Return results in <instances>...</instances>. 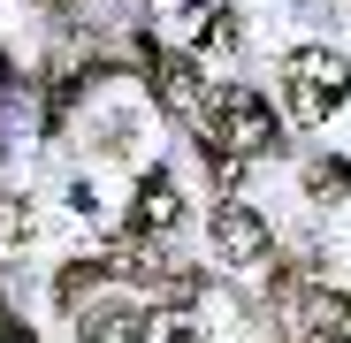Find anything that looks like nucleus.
Segmentation results:
<instances>
[{
	"label": "nucleus",
	"instance_id": "nucleus-1",
	"mask_svg": "<svg viewBox=\"0 0 351 343\" xmlns=\"http://www.w3.org/2000/svg\"><path fill=\"white\" fill-rule=\"evenodd\" d=\"M199 138L229 145L237 160H260V153H275V145H282V123L267 114V99H260V92L221 84V92H206V107H199Z\"/></svg>",
	"mask_w": 351,
	"mask_h": 343
},
{
	"label": "nucleus",
	"instance_id": "nucleus-2",
	"mask_svg": "<svg viewBox=\"0 0 351 343\" xmlns=\"http://www.w3.org/2000/svg\"><path fill=\"white\" fill-rule=\"evenodd\" d=\"M282 84H290V114H298V123H328V114L343 107L351 69L336 62V53L306 46V53H290V62H282Z\"/></svg>",
	"mask_w": 351,
	"mask_h": 343
},
{
	"label": "nucleus",
	"instance_id": "nucleus-3",
	"mask_svg": "<svg viewBox=\"0 0 351 343\" xmlns=\"http://www.w3.org/2000/svg\"><path fill=\"white\" fill-rule=\"evenodd\" d=\"M214 252H221V267H252V259H267V221L252 214V206H214Z\"/></svg>",
	"mask_w": 351,
	"mask_h": 343
},
{
	"label": "nucleus",
	"instance_id": "nucleus-4",
	"mask_svg": "<svg viewBox=\"0 0 351 343\" xmlns=\"http://www.w3.org/2000/svg\"><path fill=\"white\" fill-rule=\"evenodd\" d=\"M130 221H138V237H168V229L184 221V199H176V183H168V176H145V183H138V214H130Z\"/></svg>",
	"mask_w": 351,
	"mask_h": 343
},
{
	"label": "nucleus",
	"instance_id": "nucleus-5",
	"mask_svg": "<svg viewBox=\"0 0 351 343\" xmlns=\"http://www.w3.org/2000/svg\"><path fill=\"white\" fill-rule=\"evenodd\" d=\"M77 335H84V343H145V320H138L130 305H92Z\"/></svg>",
	"mask_w": 351,
	"mask_h": 343
},
{
	"label": "nucleus",
	"instance_id": "nucleus-6",
	"mask_svg": "<svg viewBox=\"0 0 351 343\" xmlns=\"http://www.w3.org/2000/svg\"><path fill=\"white\" fill-rule=\"evenodd\" d=\"M306 343H351V298H306Z\"/></svg>",
	"mask_w": 351,
	"mask_h": 343
},
{
	"label": "nucleus",
	"instance_id": "nucleus-7",
	"mask_svg": "<svg viewBox=\"0 0 351 343\" xmlns=\"http://www.w3.org/2000/svg\"><path fill=\"white\" fill-rule=\"evenodd\" d=\"M160 107H176V114H199V69L184 62V53H168V62H160Z\"/></svg>",
	"mask_w": 351,
	"mask_h": 343
},
{
	"label": "nucleus",
	"instance_id": "nucleus-8",
	"mask_svg": "<svg viewBox=\"0 0 351 343\" xmlns=\"http://www.w3.org/2000/svg\"><path fill=\"white\" fill-rule=\"evenodd\" d=\"M191 38L199 46H237V23H229V0H191Z\"/></svg>",
	"mask_w": 351,
	"mask_h": 343
},
{
	"label": "nucleus",
	"instance_id": "nucleus-9",
	"mask_svg": "<svg viewBox=\"0 0 351 343\" xmlns=\"http://www.w3.org/2000/svg\"><path fill=\"white\" fill-rule=\"evenodd\" d=\"M23 237H31V199L0 191V244H23Z\"/></svg>",
	"mask_w": 351,
	"mask_h": 343
},
{
	"label": "nucleus",
	"instance_id": "nucleus-10",
	"mask_svg": "<svg viewBox=\"0 0 351 343\" xmlns=\"http://www.w3.org/2000/svg\"><path fill=\"white\" fill-rule=\"evenodd\" d=\"M145 343H206V335H199V320H184V313H160V320H145Z\"/></svg>",
	"mask_w": 351,
	"mask_h": 343
},
{
	"label": "nucleus",
	"instance_id": "nucleus-11",
	"mask_svg": "<svg viewBox=\"0 0 351 343\" xmlns=\"http://www.w3.org/2000/svg\"><path fill=\"white\" fill-rule=\"evenodd\" d=\"M92 282H99V267H92V259H77V267L62 275V305H84V290H92Z\"/></svg>",
	"mask_w": 351,
	"mask_h": 343
},
{
	"label": "nucleus",
	"instance_id": "nucleus-12",
	"mask_svg": "<svg viewBox=\"0 0 351 343\" xmlns=\"http://www.w3.org/2000/svg\"><path fill=\"white\" fill-rule=\"evenodd\" d=\"M306 183H313L321 199H328V191H351V168H343V160H321V168H313Z\"/></svg>",
	"mask_w": 351,
	"mask_h": 343
},
{
	"label": "nucleus",
	"instance_id": "nucleus-13",
	"mask_svg": "<svg viewBox=\"0 0 351 343\" xmlns=\"http://www.w3.org/2000/svg\"><path fill=\"white\" fill-rule=\"evenodd\" d=\"M0 343H31V328H16V320H8V305H0Z\"/></svg>",
	"mask_w": 351,
	"mask_h": 343
}]
</instances>
